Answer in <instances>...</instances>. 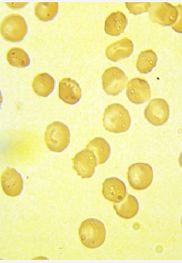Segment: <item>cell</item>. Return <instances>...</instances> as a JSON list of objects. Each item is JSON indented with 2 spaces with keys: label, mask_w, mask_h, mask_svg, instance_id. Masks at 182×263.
Returning <instances> with one entry per match:
<instances>
[{
  "label": "cell",
  "mask_w": 182,
  "mask_h": 263,
  "mask_svg": "<svg viewBox=\"0 0 182 263\" xmlns=\"http://www.w3.org/2000/svg\"><path fill=\"white\" fill-rule=\"evenodd\" d=\"M102 124L106 131L123 133L131 127V116L123 105L113 103L106 107L103 114Z\"/></svg>",
  "instance_id": "6da1fadb"
},
{
  "label": "cell",
  "mask_w": 182,
  "mask_h": 263,
  "mask_svg": "<svg viewBox=\"0 0 182 263\" xmlns=\"http://www.w3.org/2000/svg\"><path fill=\"white\" fill-rule=\"evenodd\" d=\"M78 234L82 245L89 249H95L103 245L106 238V229L101 221L87 219L80 225Z\"/></svg>",
  "instance_id": "7a4b0ae2"
},
{
  "label": "cell",
  "mask_w": 182,
  "mask_h": 263,
  "mask_svg": "<svg viewBox=\"0 0 182 263\" xmlns=\"http://www.w3.org/2000/svg\"><path fill=\"white\" fill-rule=\"evenodd\" d=\"M70 139L71 134L69 128L61 122H53L45 132V143L48 149L53 152L59 153L67 149Z\"/></svg>",
  "instance_id": "3957f363"
},
{
  "label": "cell",
  "mask_w": 182,
  "mask_h": 263,
  "mask_svg": "<svg viewBox=\"0 0 182 263\" xmlns=\"http://www.w3.org/2000/svg\"><path fill=\"white\" fill-rule=\"evenodd\" d=\"M0 32L4 40L12 43H19L27 35L28 25L22 15L10 14L4 17L1 22Z\"/></svg>",
  "instance_id": "277c9868"
},
{
  "label": "cell",
  "mask_w": 182,
  "mask_h": 263,
  "mask_svg": "<svg viewBox=\"0 0 182 263\" xmlns=\"http://www.w3.org/2000/svg\"><path fill=\"white\" fill-rule=\"evenodd\" d=\"M128 181L136 191H144L151 185L153 169L147 163H135L128 169Z\"/></svg>",
  "instance_id": "5b68a950"
},
{
  "label": "cell",
  "mask_w": 182,
  "mask_h": 263,
  "mask_svg": "<svg viewBox=\"0 0 182 263\" xmlns=\"http://www.w3.org/2000/svg\"><path fill=\"white\" fill-rule=\"evenodd\" d=\"M178 17L176 6L168 2H152L149 18L163 27L173 26Z\"/></svg>",
  "instance_id": "8992f818"
},
{
  "label": "cell",
  "mask_w": 182,
  "mask_h": 263,
  "mask_svg": "<svg viewBox=\"0 0 182 263\" xmlns=\"http://www.w3.org/2000/svg\"><path fill=\"white\" fill-rule=\"evenodd\" d=\"M103 90L110 96H118L123 91L128 84L125 73L118 67H110L106 69L101 78Z\"/></svg>",
  "instance_id": "52a82bcc"
},
{
  "label": "cell",
  "mask_w": 182,
  "mask_h": 263,
  "mask_svg": "<svg viewBox=\"0 0 182 263\" xmlns=\"http://www.w3.org/2000/svg\"><path fill=\"white\" fill-rule=\"evenodd\" d=\"M97 165L98 163L95 154L87 148L78 152L73 157V168L77 175L82 178L92 177Z\"/></svg>",
  "instance_id": "ba28073f"
},
{
  "label": "cell",
  "mask_w": 182,
  "mask_h": 263,
  "mask_svg": "<svg viewBox=\"0 0 182 263\" xmlns=\"http://www.w3.org/2000/svg\"><path fill=\"white\" fill-rule=\"evenodd\" d=\"M146 120L156 127L166 124L169 118V105L163 99H154L150 100L145 109Z\"/></svg>",
  "instance_id": "9c48e42d"
},
{
  "label": "cell",
  "mask_w": 182,
  "mask_h": 263,
  "mask_svg": "<svg viewBox=\"0 0 182 263\" xmlns=\"http://www.w3.org/2000/svg\"><path fill=\"white\" fill-rule=\"evenodd\" d=\"M128 99L135 104H143L151 98V88L147 80L143 78H133L126 84Z\"/></svg>",
  "instance_id": "30bf717a"
},
{
  "label": "cell",
  "mask_w": 182,
  "mask_h": 263,
  "mask_svg": "<svg viewBox=\"0 0 182 263\" xmlns=\"http://www.w3.org/2000/svg\"><path fill=\"white\" fill-rule=\"evenodd\" d=\"M1 187L8 197H19L24 189V180L14 168H6L1 174Z\"/></svg>",
  "instance_id": "8fae6325"
},
{
  "label": "cell",
  "mask_w": 182,
  "mask_h": 263,
  "mask_svg": "<svg viewBox=\"0 0 182 263\" xmlns=\"http://www.w3.org/2000/svg\"><path fill=\"white\" fill-rule=\"evenodd\" d=\"M102 195L111 202H120L126 197V186L120 178L110 177L102 183Z\"/></svg>",
  "instance_id": "7c38bea8"
},
{
  "label": "cell",
  "mask_w": 182,
  "mask_h": 263,
  "mask_svg": "<svg viewBox=\"0 0 182 263\" xmlns=\"http://www.w3.org/2000/svg\"><path fill=\"white\" fill-rule=\"evenodd\" d=\"M82 97V90L77 81L63 78L59 83V98L67 104H76Z\"/></svg>",
  "instance_id": "4fadbf2b"
},
{
  "label": "cell",
  "mask_w": 182,
  "mask_h": 263,
  "mask_svg": "<svg viewBox=\"0 0 182 263\" xmlns=\"http://www.w3.org/2000/svg\"><path fill=\"white\" fill-rule=\"evenodd\" d=\"M134 52V43L128 39L123 37L111 44L105 51L107 59L112 62H118L122 59L129 58Z\"/></svg>",
  "instance_id": "5bb4252c"
},
{
  "label": "cell",
  "mask_w": 182,
  "mask_h": 263,
  "mask_svg": "<svg viewBox=\"0 0 182 263\" xmlns=\"http://www.w3.org/2000/svg\"><path fill=\"white\" fill-rule=\"evenodd\" d=\"M139 201L132 195H126L120 202L114 204V209L119 217L124 220H131L139 213Z\"/></svg>",
  "instance_id": "9a60e30c"
},
{
  "label": "cell",
  "mask_w": 182,
  "mask_h": 263,
  "mask_svg": "<svg viewBox=\"0 0 182 263\" xmlns=\"http://www.w3.org/2000/svg\"><path fill=\"white\" fill-rule=\"evenodd\" d=\"M128 26V18L121 11H115L105 21L104 31L112 36H119L123 33Z\"/></svg>",
  "instance_id": "2e32d148"
},
{
  "label": "cell",
  "mask_w": 182,
  "mask_h": 263,
  "mask_svg": "<svg viewBox=\"0 0 182 263\" xmlns=\"http://www.w3.org/2000/svg\"><path fill=\"white\" fill-rule=\"evenodd\" d=\"M32 89L37 96L47 98L55 90V79L48 73L38 74L33 78Z\"/></svg>",
  "instance_id": "e0dca14e"
},
{
  "label": "cell",
  "mask_w": 182,
  "mask_h": 263,
  "mask_svg": "<svg viewBox=\"0 0 182 263\" xmlns=\"http://www.w3.org/2000/svg\"><path fill=\"white\" fill-rule=\"evenodd\" d=\"M87 149L93 151L97 158L98 165L104 164L111 155V147L106 140L100 137H96L92 139L86 146Z\"/></svg>",
  "instance_id": "ac0fdd59"
},
{
  "label": "cell",
  "mask_w": 182,
  "mask_h": 263,
  "mask_svg": "<svg viewBox=\"0 0 182 263\" xmlns=\"http://www.w3.org/2000/svg\"><path fill=\"white\" fill-rule=\"evenodd\" d=\"M58 8V2H38L34 7V13L40 21L50 22L56 17Z\"/></svg>",
  "instance_id": "d6986e66"
},
{
  "label": "cell",
  "mask_w": 182,
  "mask_h": 263,
  "mask_svg": "<svg viewBox=\"0 0 182 263\" xmlns=\"http://www.w3.org/2000/svg\"><path fill=\"white\" fill-rule=\"evenodd\" d=\"M158 57L152 50H146L140 53L137 59V69L141 74H148L156 67Z\"/></svg>",
  "instance_id": "ffe728a7"
},
{
  "label": "cell",
  "mask_w": 182,
  "mask_h": 263,
  "mask_svg": "<svg viewBox=\"0 0 182 263\" xmlns=\"http://www.w3.org/2000/svg\"><path fill=\"white\" fill-rule=\"evenodd\" d=\"M8 63L13 67L26 68L30 64V56L21 48H12L6 54Z\"/></svg>",
  "instance_id": "44dd1931"
},
{
  "label": "cell",
  "mask_w": 182,
  "mask_h": 263,
  "mask_svg": "<svg viewBox=\"0 0 182 263\" xmlns=\"http://www.w3.org/2000/svg\"><path fill=\"white\" fill-rule=\"evenodd\" d=\"M125 6L130 11V13L138 15V14L149 11L151 7V3L150 2H125Z\"/></svg>",
  "instance_id": "7402d4cb"
},
{
  "label": "cell",
  "mask_w": 182,
  "mask_h": 263,
  "mask_svg": "<svg viewBox=\"0 0 182 263\" xmlns=\"http://www.w3.org/2000/svg\"><path fill=\"white\" fill-rule=\"evenodd\" d=\"M176 9L178 11V17H177L176 23L172 26V29L176 33H182V4L176 5Z\"/></svg>",
  "instance_id": "603a6c76"
},
{
  "label": "cell",
  "mask_w": 182,
  "mask_h": 263,
  "mask_svg": "<svg viewBox=\"0 0 182 263\" xmlns=\"http://www.w3.org/2000/svg\"><path fill=\"white\" fill-rule=\"evenodd\" d=\"M179 164H180V166L182 167V153L181 155H180V157H179Z\"/></svg>",
  "instance_id": "cb8c5ba5"
}]
</instances>
